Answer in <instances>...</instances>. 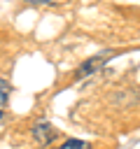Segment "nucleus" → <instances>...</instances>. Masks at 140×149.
Returning <instances> with one entry per match:
<instances>
[{
  "mask_svg": "<svg viewBox=\"0 0 140 149\" xmlns=\"http://www.w3.org/2000/svg\"><path fill=\"white\" fill-rule=\"evenodd\" d=\"M26 2H35V5H44V2H51V0H26Z\"/></svg>",
  "mask_w": 140,
  "mask_h": 149,
  "instance_id": "nucleus-4",
  "label": "nucleus"
},
{
  "mask_svg": "<svg viewBox=\"0 0 140 149\" xmlns=\"http://www.w3.org/2000/svg\"><path fill=\"white\" fill-rule=\"evenodd\" d=\"M7 91H9V86L0 79V107H2V105H5V100H7Z\"/></svg>",
  "mask_w": 140,
  "mask_h": 149,
  "instance_id": "nucleus-3",
  "label": "nucleus"
},
{
  "mask_svg": "<svg viewBox=\"0 0 140 149\" xmlns=\"http://www.w3.org/2000/svg\"><path fill=\"white\" fill-rule=\"evenodd\" d=\"M58 149H91V144L84 142V140H68V142H63Z\"/></svg>",
  "mask_w": 140,
  "mask_h": 149,
  "instance_id": "nucleus-2",
  "label": "nucleus"
},
{
  "mask_svg": "<svg viewBox=\"0 0 140 149\" xmlns=\"http://www.w3.org/2000/svg\"><path fill=\"white\" fill-rule=\"evenodd\" d=\"M0 119H2V112H0Z\"/></svg>",
  "mask_w": 140,
  "mask_h": 149,
  "instance_id": "nucleus-5",
  "label": "nucleus"
},
{
  "mask_svg": "<svg viewBox=\"0 0 140 149\" xmlns=\"http://www.w3.org/2000/svg\"><path fill=\"white\" fill-rule=\"evenodd\" d=\"M33 135H35V140H37L40 144H49V142L56 137V130H54L49 123H37V126L33 128Z\"/></svg>",
  "mask_w": 140,
  "mask_h": 149,
  "instance_id": "nucleus-1",
  "label": "nucleus"
}]
</instances>
